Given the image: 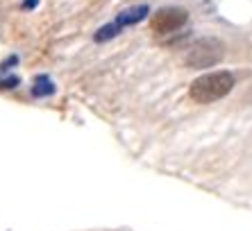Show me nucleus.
Listing matches in <instances>:
<instances>
[{"label":"nucleus","instance_id":"obj_5","mask_svg":"<svg viewBox=\"0 0 252 231\" xmlns=\"http://www.w3.org/2000/svg\"><path fill=\"white\" fill-rule=\"evenodd\" d=\"M121 25L116 23V21H114V23H109V25H105V28H100L98 32H95V41H109V39H114V36L118 34V32H121Z\"/></svg>","mask_w":252,"mask_h":231},{"label":"nucleus","instance_id":"obj_4","mask_svg":"<svg viewBox=\"0 0 252 231\" xmlns=\"http://www.w3.org/2000/svg\"><path fill=\"white\" fill-rule=\"evenodd\" d=\"M150 14V7L148 5H136V7H129V9H125V12L118 14L116 23L121 25V28H127V25H136L139 21H143V18Z\"/></svg>","mask_w":252,"mask_h":231},{"label":"nucleus","instance_id":"obj_1","mask_svg":"<svg viewBox=\"0 0 252 231\" xmlns=\"http://www.w3.org/2000/svg\"><path fill=\"white\" fill-rule=\"evenodd\" d=\"M232 88H234V75L229 70H214V73H205L191 82L189 95L198 104H211L225 98Z\"/></svg>","mask_w":252,"mask_h":231},{"label":"nucleus","instance_id":"obj_2","mask_svg":"<svg viewBox=\"0 0 252 231\" xmlns=\"http://www.w3.org/2000/svg\"><path fill=\"white\" fill-rule=\"evenodd\" d=\"M225 57L223 41L214 39V36H202L193 41L184 52V64L189 68H211Z\"/></svg>","mask_w":252,"mask_h":231},{"label":"nucleus","instance_id":"obj_3","mask_svg":"<svg viewBox=\"0 0 252 231\" xmlns=\"http://www.w3.org/2000/svg\"><path fill=\"white\" fill-rule=\"evenodd\" d=\"M189 21V12L182 7H164V9H157L150 18V28L157 34H170L175 29L184 28Z\"/></svg>","mask_w":252,"mask_h":231},{"label":"nucleus","instance_id":"obj_6","mask_svg":"<svg viewBox=\"0 0 252 231\" xmlns=\"http://www.w3.org/2000/svg\"><path fill=\"white\" fill-rule=\"evenodd\" d=\"M53 91H55L53 82L46 80V77H39V80H36V84H34V88H32V93H34L36 98H41V95H50Z\"/></svg>","mask_w":252,"mask_h":231}]
</instances>
